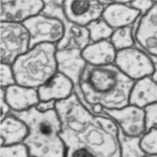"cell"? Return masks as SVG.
Returning a JSON list of instances; mask_svg holds the SVG:
<instances>
[{
    "label": "cell",
    "instance_id": "cell-21",
    "mask_svg": "<svg viewBox=\"0 0 157 157\" xmlns=\"http://www.w3.org/2000/svg\"><path fill=\"white\" fill-rule=\"evenodd\" d=\"M86 28L88 30L91 43L109 40L114 31L102 18L91 22Z\"/></svg>",
    "mask_w": 157,
    "mask_h": 157
},
{
    "label": "cell",
    "instance_id": "cell-23",
    "mask_svg": "<svg viewBox=\"0 0 157 157\" xmlns=\"http://www.w3.org/2000/svg\"><path fill=\"white\" fill-rule=\"evenodd\" d=\"M140 144L146 155H157V128L147 130L140 137Z\"/></svg>",
    "mask_w": 157,
    "mask_h": 157
},
{
    "label": "cell",
    "instance_id": "cell-22",
    "mask_svg": "<svg viewBox=\"0 0 157 157\" xmlns=\"http://www.w3.org/2000/svg\"><path fill=\"white\" fill-rule=\"evenodd\" d=\"M140 137H130L124 136L120 130V157H144L146 155L140 147Z\"/></svg>",
    "mask_w": 157,
    "mask_h": 157
},
{
    "label": "cell",
    "instance_id": "cell-27",
    "mask_svg": "<svg viewBox=\"0 0 157 157\" xmlns=\"http://www.w3.org/2000/svg\"><path fill=\"white\" fill-rule=\"evenodd\" d=\"M155 1H130L129 5L141 13V16L150 11L154 6Z\"/></svg>",
    "mask_w": 157,
    "mask_h": 157
},
{
    "label": "cell",
    "instance_id": "cell-31",
    "mask_svg": "<svg viewBox=\"0 0 157 157\" xmlns=\"http://www.w3.org/2000/svg\"><path fill=\"white\" fill-rule=\"evenodd\" d=\"M144 157H157L156 155H146Z\"/></svg>",
    "mask_w": 157,
    "mask_h": 157
},
{
    "label": "cell",
    "instance_id": "cell-9",
    "mask_svg": "<svg viewBox=\"0 0 157 157\" xmlns=\"http://www.w3.org/2000/svg\"><path fill=\"white\" fill-rule=\"evenodd\" d=\"M103 114L115 122L124 136L141 137L146 132L144 109L129 104L120 109H104Z\"/></svg>",
    "mask_w": 157,
    "mask_h": 157
},
{
    "label": "cell",
    "instance_id": "cell-14",
    "mask_svg": "<svg viewBox=\"0 0 157 157\" xmlns=\"http://www.w3.org/2000/svg\"><path fill=\"white\" fill-rule=\"evenodd\" d=\"M130 1H114L106 6L103 12L102 18L113 29L132 26L139 19L141 13L132 8Z\"/></svg>",
    "mask_w": 157,
    "mask_h": 157
},
{
    "label": "cell",
    "instance_id": "cell-7",
    "mask_svg": "<svg viewBox=\"0 0 157 157\" xmlns=\"http://www.w3.org/2000/svg\"><path fill=\"white\" fill-rule=\"evenodd\" d=\"M144 51L136 47L117 52L114 64L133 81L152 77L156 71V63Z\"/></svg>",
    "mask_w": 157,
    "mask_h": 157
},
{
    "label": "cell",
    "instance_id": "cell-16",
    "mask_svg": "<svg viewBox=\"0 0 157 157\" xmlns=\"http://www.w3.org/2000/svg\"><path fill=\"white\" fill-rule=\"evenodd\" d=\"M37 90L40 101H60L72 95L74 85L67 77L57 72L51 79Z\"/></svg>",
    "mask_w": 157,
    "mask_h": 157
},
{
    "label": "cell",
    "instance_id": "cell-20",
    "mask_svg": "<svg viewBox=\"0 0 157 157\" xmlns=\"http://www.w3.org/2000/svg\"><path fill=\"white\" fill-rule=\"evenodd\" d=\"M109 40L117 52L134 47L136 40L133 26L115 29Z\"/></svg>",
    "mask_w": 157,
    "mask_h": 157
},
{
    "label": "cell",
    "instance_id": "cell-19",
    "mask_svg": "<svg viewBox=\"0 0 157 157\" xmlns=\"http://www.w3.org/2000/svg\"><path fill=\"white\" fill-rule=\"evenodd\" d=\"M1 146L24 143L28 134L26 124L10 113L1 120Z\"/></svg>",
    "mask_w": 157,
    "mask_h": 157
},
{
    "label": "cell",
    "instance_id": "cell-10",
    "mask_svg": "<svg viewBox=\"0 0 157 157\" xmlns=\"http://www.w3.org/2000/svg\"><path fill=\"white\" fill-rule=\"evenodd\" d=\"M44 6V1L40 0H1L0 21L23 24L30 18L41 13Z\"/></svg>",
    "mask_w": 157,
    "mask_h": 157
},
{
    "label": "cell",
    "instance_id": "cell-17",
    "mask_svg": "<svg viewBox=\"0 0 157 157\" xmlns=\"http://www.w3.org/2000/svg\"><path fill=\"white\" fill-rule=\"evenodd\" d=\"M88 65L104 66L114 64L117 51L109 40L91 43L82 51Z\"/></svg>",
    "mask_w": 157,
    "mask_h": 157
},
{
    "label": "cell",
    "instance_id": "cell-13",
    "mask_svg": "<svg viewBox=\"0 0 157 157\" xmlns=\"http://www.w3.org/2000/svg\"><path fill=\"white\" fill-rule=\"evenodd\" d=\"M56 61L58 72L61 73L74 85V92L81 93L79 82L87 63L84 59L82 51L78 49L57 50Z\"/></svg>",
    "mask_w": 157,
    "mask_h": 157
},
{
    "label": "cell",
    "instance_id": "cell-32",
    "mask_svg": "<svg viewBox=\"0 0 157 157\" xmlns=\"http://www.w3.org/2000/svg\"><path fill=\"white\" fill-rule=\"evenodd\" d=\"M30 157H33V156H30Z\"/></svg>",
    "mask_w": 157,
    "mask_h": 157
},
{
    "label": "cell",
    "instance_id": "cell-15",
    "mask_svg": "<svg viewBox=\"0 0 157 157\" xmlns=\"http://www.w3.org/2000/svg\"><path fill=\"white\" fill-rule=\"evenodd\" d=\"M4 90L6 100L13 112L26 111L40 101L37 89L16 84Z\"/></svg>",
    "mask_w": 157,
    "mask_h": 157
},
{
    "label": "cell",
    "instance_id": "cell-28",
    "mask_svg": "<svg viewBox=\"0 0 157 157\" xmlns=\"http://www.w3.org/2000/svg\"><path fill=\"white\" fill-rule=\"evenodd\" d=\"M0 104H1V120H2L12 112V110L5 98V90L2 88L0 90Z\"/></svg>",
    "mask_w": 157,
    "mask_h": 157
},
{
    "label": "cell",
    "instance_id": "cell-12",
    "mask_svg": "<svg viewBox=\"0 0 157 157\" xmlns=\"http://www.w3.org/2000/svg\"><path fill=\"white\" fill-rule=\"evenodd\" d=\"M135 40L150 56L157 57V2L140 16L134 31Z\"/></svg>",
    "mask_w": 157,
    "mask_h": 157
},
{
    "label": "cell",
    "instance_id": "cell-24",
    "mask_svg": "<svg viewBox=\"0 0 157 157\" xmlns=\"http://www.w3.org/2000/svg\"><path fill=\"white\" fill-rule=\"evenodd\" d=\"M0 157H30L27 146L24 143L1 146Z\"/></svg>",
    "mask_w": 157,
    "mask_h": 157
},
{
    "label": "cell",
    "instance_id": "cell-3",
    "mask_svg": "<svg viewBox=\"0 0 157 157\" xmlns=\"http://www.w3.org/2000/svg\"><path fill=\"white\" fill-rule=\"evenodd\" d=\"M11 113L24 121L28 128V134L23 143L27 146L30 156H65L61 137V123L56 109L42 113L35 107L26 111Z\"/></svg>",
    "mask_w": 157,
    "mask_h": 157
},
{
    "label": "cell",
    "instance_id": "cell-6",
    "mask_svg": "<svg viewBox=\"0 0 157 157\" xmlns=\"http://www.w3.org/2000/svg\"><path fill=\"white\" fill-rule=\"evenodd\" d=\"M1 63L12 65L29 50L30 35L23 24L1 22Z\"/></svg>",
    "mask_w": 157,
    "mask_h": 157
},
{
    "label": "cell",
    "instance_id": "cell-4",
    "mask_svg": "<svg viewBox=\"0 0 157 157\" xmlns=\"http://www.w3.org/2000/svg\"><path fill=\"white\" fill-rule=\"evenodd\" d=\"M56 45L39 44L19 57L12 64L17 84L38 89L58 72Z\"/></svg>",
    "mask_w": 157,
    "mask_h": 157
},
{
    "label": "cell",
    "instance_id": "cell-30",
    "mask_svg": "<svg viewBox=\"0 0 157 157\" xmlns=\"http://www.w3.org/2000/svg\"><path fill=\"white\" fill-rule=\"evenodd\" d=\"M152 77L154 78V79L157 81V63H156V71L155 72V74L153 75Z\"/></svg>",
    "mask_w": 157,
    "mask_h": 157
},
{
    "label": "cell",
    "instance_id": "cell-1",
    "mask_svg": "<svg viewBox=\"0 0 157 157\" xmlns=\"http://www.w3.org/2000/svg\"><path fill=\"white\" fill-rule=\"evenodd\" d=\"M56 109L65 157L121 156L120 130L111 118L92 113L75 92L68 99L57 101Z\"/></svg>",
    "mask_w": 157,
    "mask_h": 157
},
{
    "label": "cell",
    "instance_id": "cell-5",
    "mask_svg": "<svg viewBox=\"0 0 157 157\" xmlns=\"http://www.w3.org/2000/svg\"><path fill=\"white\" fill-rule=\"evenodd\" d=\"M63 1H44L42 14L58 19L64 27V35L56 45L57 50L78 49L82 51L91 44L90 35L86 27L78 26L70 21L63 9Z\"/></svg>",
    "mask_w": 157,
    "mask_h": 157
},
{
    "label": "cell",
    "instance_id": "cell-25",
    "mask_svg": "<svg viewBox=\"0 0 157 157\" xmlns=\"http://www.w3.org/2000/svg\"><path fill=\"white\" fill-rule=\"evenodd\" d=\"M0 83L1 88L6 89L13 85L16 84L15 75L12 65L1 63L0 66Z\"/></svg>",
    "mask_w": 157,
    "mask_h": 157
},
{
    "label": "cell",
    "instance_id": "cell-29",
    "mask_svg": "<svg viewBox=\"0 0 157 157\" xmlns=\"http://www.w3.org/2000/svg\"><path fill=\"white\" fill-rule=\"evenodd\" d=\"M56 104L57 101L55 100L40 101L36 106V108L39 111L45 113L56 109Z\"/></svg>",
    "mask_w": 157,
    "mask_h": 157
},
{
    "label": "cell",
    "instance_id": "cell-26",
    "mask_svg": "<svg viewBox=\"0 0 157 157\" xmlns=\"http://www.w3.org/2000/svg\"><path fill=\"white\" fill-rule=\"evenodd\" d=\"M146 113V132L151 128H157V102L144 109Z\"/></svg>",
    "mask_w": 157,
    "mask_h": 157
},
{
    "label": "cell",
    "instance_id": "cell-11",
    "mask_svg": "<svg viewBox=\"0 0 157 157\" xmlns=\"http://www.w3.org/2000/svg\"><path fill=\"white\" fill-rule=\"evenodd\" d=\"M62 6L65 15L70 21L86 28L91 22L101 18L105 8L100 1L93 0H65L63 2Z\"/></svg>",
    "mask_w": 157,
    "mask_h": 157
},
{
    "label": "cell",
    "instance_id": "cell-18",
    "mask_svg": "<svg viewBox=\"0 0 157 157\" xmlns=\"http://www.w3.org/2000/svg\"><path fill=\"white\" fill-rule=\"evenodd\" d=\"M157 102V81L152 77L137 81L132 89L129 104L145 109Z\"/></svg>",
    "mask_w": 157,
    "mask_h": 157
},
{
    "label": "cell",
    "instance_id": "cell-8",
    "mask_svg": "<svg viewBox=\"0 0 157 157\" xmlns=\"http://www.w3.org/2000/svg\"><path fill=\"white\" fill-rule=\"evenodd\" d=\"M23 25L30 35V48L42 44L57 45L64 35V27L57 18L40 13L25 21Z\"/></svg>",
    "mask_w": 157,
    "mask_h": 157
},
{
    "label": "cell",
    "instance_id": "cell-33",
    "mask_svg": "<svg viewBox=\"0 0 157 157\" xmlns=\"http://www.w3.org/2000/svg\"><path fill=\"white\" fill-rule=\"evenodd\" d=\"M156 2H157V1H156Z\"/></svg>",
    "mask_w": 157,
    "mask_h": 157
},
{
    "label": "cell",
    "instance_id": "cell-2",
    "mask_svg": "<svg viewBox=\"0 0 157 157\" xmlns=\"http://www.w3.org/2000/svg\"><path fill=\"white\" fill-rule=\"evenodd\" d=\"M134 83L115 64H87L81 77L79 88L90 111L95 105H100L104 110H116L129 105Z\"/></svg>",
    "mask_w": 157,
    "mask_h": 157
}]
</instances>
